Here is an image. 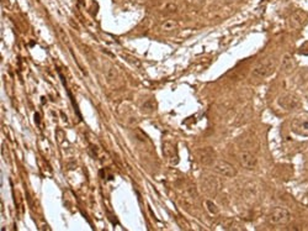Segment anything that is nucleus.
Instances as JSON below:
<instances>
[{
  "label": "nucleus",
  "instance_id": "obj_1",
  "mask_svg": "<svg viewBox=\"0 0 308 231\" xmlns=\"http://www.w3.org/2000/svg\"><path fill=\"white\" fill-rule=\"evenodd\" d=\"M276 67H277V62H276L275 58L265 57L262 60L258 61L254 65V67L251 68V77H254L257 79L269 78L276 71Z\"/></svg>",
  "mask_w": 308,
  "mask_h": 231
},
{
  "label": "nucleus",
  "instance_id": "obj_12",
  "mask_svg": "<svg viewBox=\"0 0 308 231\" xmlns=\"http://www.w3.org/2000/svg\"><path fill=\"white\" fill-rule=\"evenodd\" d=\"M105 77H106V81H108L111 85L116 84L117 82L120 81V73L115 67L108 68L105 73Z\"/></svg>",
  "mask_w": 308,
  "mask_h": 231
},
{
  "label": "nucleus",
  "instance_id": "obj_10",
  "mask_svg": "<svg viewBox=\"0 0 308 231\" xmlns=\"http://www.w3.org/2000/svg\"><path fill=\"white\" fill-rule=\"evenodd\" d=\"M199 161L203 163V165H207V166H212L214 162L216 161L215 158V152L212 151L211 147H206L199 151Z\"/></svg>",
  "mask_w": 308,
  "mask_h": 231
},
{
  "label": "nucleus",
  "instance_id": "obj_6",
  "mask_svg": "<svg viewBox=\"0 0 308 231\" xmlns=\"http://www.w3.org/2000/svg\"><path fill=\"white\" fill-rule=\"evenodd\" d=\"M238 160H239L241 166L244 167L246 169H249V171H253L258 166L257 155L254 152H251V151H248V149L241 151L239 155H238Z\"/></svg>",
  "mask_w": 308,
  "mask_h": 231
},
{
  "label": "nucleus",
  "instance_id": "obj_8",
  "mask_svg": "<svg viewBox=\"0 0 308 231\" xmlns=\"http://www.w3.org/2000/svg\"><path fill=\"white\" fill-rule=\"evenodd\" d=\"M308 15L302 10H297L295 13L291 14V16L289 17V25L291 29L296 30V29H300L303 25L307 22Z\"/></svg>",
  "mask_w": 308,
  "mask_h": 231
},
{
  "label": "nucleus",
  "instance_id": "obj_11",
  "mask_svg": "<svg viewBox=\"0 0 308 231\" xmlns=\"http://www.w3.org/2000/svg\"><path fill=\"white\" fill-rule=\"evenodd\" d=\"M163 153L167 158L171 160V158H178V153H176V148L171 142L164 141L163 142Z\"/></svg>",
  "mask_w": 308,
  "mask_h": 231
},
{
  "label": "nucleus",
  "instance_id": "obj_7",
  "mask_svg": "<svg viewBox=\"0 0 308 231\" xmlns=\"http://www.w3.org/2000/svg\"><path fill=\"white\" fill-rule=\"evenodd\" d=\"M201 187L207 196L214 197L216 196L217 190H218V182L215 177L205 176L201 181Z\"/></svg>",
  "mask_w": 308,
  "mask_h": 231
},
{
  "label": "nucleus",
  "instance_id": "obj_4",
  "mask_svg": "<svg viewBox=\"0 0 308 231\" xmlns=\"http://www.w3.org/2000/svg\"><path fill=\"white\" fill-rule=\"evenodd\" d=\"M212 168L216 172L217 174L222 177H226V178H233V177L237 176L238 171L232 163L227 162V161L223 160H216L212 165Z\"/></svg>",
  "mask_w": 308,
  "mask_h": 231
},
{
  "label": "nucleus",
  "instance_id": "obj_9",
  "mask_svg": "<svg viewBox=\"0 0 308 231\" xmlns=\"http://www.w3.org/2000/svg\"><path fill=\"white\" fill-rule=\"evenodd\" d=\"M280 67H281L282 71L285 73L290 74L296 69V61L293 58V56L290 53H285L281 58V63H280Z\"/></svg>",
  "mask_w": 308,
  "mask_h": 231
},
{
  "label": "nucleus",
  "instance_id": "obj_13",
  "mask_svg": "<svg viewBox=\"0 0 308 231\" xmlns=\"http://www.w3.org/2000/svg\"><path fill=\"white\" fill-rule=\"evenodd\" d=\"M179 26V22L174 19H167L162 22L160 25V29H162L163 33H171V31L176 30Z\"/></svg>",
  "mask_w": 308,
  "mask_h": 231
},
{
  "label": "nucleus",
  "instance_id": "obj_15",
  "mask_svg": "<svg viewBox=\"0 0 308 231\" xmlns=\"http://www.w3.org/2000/svg\"><path fill=\"white\" fill-rule=\"evenodd\" d=\"M164 10H167L168 13H175V11L178 10V8H176L175 4H167L164 8Z\"/></svg>",
  "mask_w": 308,
  "mask_h": 231
},
{
  "label": "nucleus",
  "instance_id": "obj_5",
  "mask_svg": "<svg viewBox=\"0 0 308 231\" xmlns=\"http://www.w3.org/2000/svg\"><path fill=\"white\" fill-rule=\"evenodd\" d=\"M291 131L298 137H308V116H296L291 121Z\"/></svg>",
  "mask_w": 308,
  "mask_h": 231
},
{
  "label": "nucleus",
  "instance_id": "obj_17",
  "mask_svg": "<svg viewBox=\"0 0 308 231\" xmlns=\"http://www.w3.org/2000/svg\"><path fill=\"white\" fill-rule=\"evenodd\" d=\"M307 94H308V88H307Z\"/></svg>",
  "mask_w": 308,
  "mask_h": 231
},
{
  "label": "nucleus",
  "instance_id": "obj_14",
  "mask_svg": "<svg viewBox=\"0 0 308 231\" xmlns=\"http://www.w3.org/2000/svg\"><path fill=\"white\" fill-rule=\"evenodd\" d=\"M203 205H205L206 210H207V212L211 215H217L219 213L218 207H217L216 204H215L211 199H206V200L203 201Z\"/></svg>",
  "mask_w": 308,
  "mask_h": 231
},
{
  "label": "nucleus",
  "instance_id": "obj_3",
  "mask_svg": "<svg viewBox=\"0 0 308 231\" xmlns=\"http://www.w3.org/2000/svg\"><path fill=\"white\" fill-rule=\"evenodd\" d=\"M277 105L285 112H293L301 106L300 99L291 93H284L277 98Z\"/></svg>",
  "mask_w": 308,
  "mask_h": 231
},
{
  "label": "nucleus",
  "instance_id": "obj_16",
  "mask_svg": "<svg viewBox=\"0 0 308 231\" xmlns=\"http://www.w3.org/2000/svg\"><path fill=\"white\" fill-rule=\"evenodd\" d=\"M222 1H223V3H225V4H228V5H230V4L237 3L238 0H222Z\"/></svg>",
  "mask_w": 308,
  "mask_h": 231
},
{
  "label": "nucleus",
  "instance_id": "obj_2",
  "mask_svg": "<svg viewBox=\"0 0 308 231\" xmlns=\"http://www.w3.org/2000/svg\"><path fill=\"white\" fill-rule=\"evenodd\" d=\"M268 220L271 225H287V224L291 223L292 214L285 208L276 207L270 210L268 215Z\"/></svg>",
  "mask_w": 308,
  "mask_h": 231
}]
</instances>
